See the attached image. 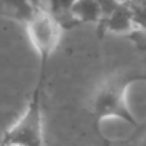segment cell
<instances>
[{
  "label": "cell",
  "mask_w": 146,
  "mask_h": 146,
  "mask_svg": "<svg viewBox=\"0 0 146 146\" xmlns=\"http://www.w3.org/2000/svg\"><path fill=\"white\" fill-rule=\"evenodd\" d=\"M42 78L33 91L32 99L22 118L4 135L3 146H42V121L40 109V90Z\"/></svg>",
  "instance_id": "obj_1"
},
{
  "label": "cell",
  "mask_w": 146,
  "mask_h": 146,
  "mask_svg": "<svg viewBox=\"0 0 146 146\" xmlns=\"http://www.w3.org/2000/svg\"><path fill=\"white\" fill-rule=\"evenodd\" d=\"M28 22V35L41 58V76L48 58L55 50L60 37V26L49 12L33 9Z\"/></svg>",
  "instance_id": "obj_2"
},
{
  "label": "cell",
  "mask_w": 146,
  "mask_h": 146,
  "mask_svg": "<svg viewBox=\"0 0 146 146\" xmlns=\"http://www.w3.org/2000/svg\"><path fill=\"white\" fill-rule=\"evenodd\" d=\"M94 108H95V113L99 117L113 115L131 123H136L126 106L123 92L117 85H108L101 88L95 99Z\"/></svg>",
  "instance_id": "obj_3"
},
{
  "label": "cell",
  "mask_w": 146,
  "mask_h": 146,
  "mask_svg": "<svg viewBox=\"0 0 146 146\" xmlns=\"http://www.w3.org/2000/svg\"><path fill=\"white\" fill-rule=\"evenodd\" d=\"M101 22H104V25H105L104 28L117 33L129 32V31L133 30V25H135L131 8L127 4V1L119 3V5L115 8V10L106 19L101 21Z\"/></svg>",
  "instance_id": "obj_4"
},
{
  "label": "cell",
  "mask_w": 146,
  "mask_h": 146,
  "mask_svg": "<svg viewBox=\"0 0 146 146\" xmlns=\"http://www.w3.org/2000/svg\"><path fill=\"white\" fill-rule=\"evenodd\" d=\"M71 15L77 23H98L101 19L96 0H74L71 7Z\"/></svg>",
  "instance_id": "obj_5"
},
{
  "label": "cell",
  "mask_w": 146,
  "mask_h": 146,
  "mask_svg": "<svg viewBox=\"0 0 146 146\" xmlns=\"http://www.w3.org/2000/svg\"><path fill=\"white\" fill-rule=\"evenodd\" d=\"M49 13L58 22L60 27H72L77 25L71 15V7L74 0H48Z\"/></svg>",
  "instance_id": "obj_6"
},
{
  "label": "cell",
  "mask_w": 146,
  "mask_h": 146,
  "mask_svg": "<svg viewBox=\"0 0 146 146\" xmlns=\"http://www.w3.org/2000/svg\"><path fill=\"white\" fill-rule=\"evenodd\" d=\"M0 10L19 19L27 21L32 14L33 7L30 0H0Z\"/></svg>",
  "instance_id": "obj_7"
},
{
  "label": "cell",
  "mask_w": 146,
  "mask_h": 146,
  "mask_svg": "<svg viewBox=\"0 0 146 146\" xmlns=\"http://www.w3.org/2000/svg\"><path fill=\"white\" fill-rule=\"evenodd\" d=\"M96 3H98L99 9H100L101 13V19H100L101 22V21L106 19L115 10V8L118 7L121 1H118V0H96Z\"/></svg>",
  "instance_id": "obj_8"
},
{
  "label": "cell",
  "mask_w": 146,
  "mask_h": 146,
  "mask_svg": "<svg viewBox=\"0 0 146 146\" xmlns=\"http://www.w3.org/2000/svg\"><path fill=\"white\" fill-rule=\"evenodd\" d=\"M118 1H121V3H123V1H127V0H118Z\"/></svg>",
  "instance_id": "obj_9"
}]
</instances>
